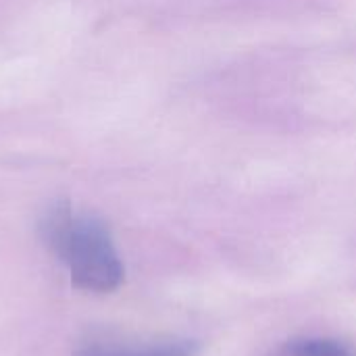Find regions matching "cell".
<instances>
[{"mask_svg": "<svg viewBox=\"0 0 356 356\" xmlns=\"http://www.w3.org/2000/svg\"><path fill=\"white\" fill-rule=\"evenodd\" d=\"M40 236L67 267L71 284L92 294L115 292L125 277L111 229L94 215L54 202L40 219Z\"/></svg>", "mask_w": 356, "mask_h": 356, "instance_id": "obj_1", "label": "cell"}, {"mask_svg": "<svg viewBox=\"0 0 356 356\" xmlns=\"http://www.w3.org/2000/svg\"><path fill=\"white\" fill-rule=\"evenodd\" d=\"M200 346L194 340H167L144 346L121 344H86L73 356H198Z\"/></svg>", "mask_w": 356, "mask_h": 356, "instance_id": "obj_2", "label": "cell"}, {"mask_svg": "<svg viewBox=\"0 0 356 356\" xmlns=\"http://www.w3.org/2000/svg\"><path fill=\"white\" fill-rule=\"evenodd\" d=\"M277 356H356V348L336 338H292L282 344Z\"/></svg>", "mask_w": 356, "mask_h": 356, "instance_id": "obj_3", "label": "cell"}]
</instances>
